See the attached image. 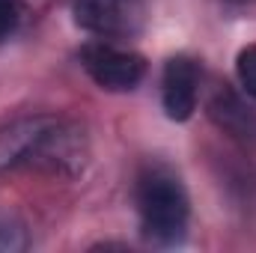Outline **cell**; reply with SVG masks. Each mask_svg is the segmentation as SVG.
Listing matches in <instances>:
<instances>
[{"label": "cell", "mask_w": 256, "mask_h": 253, "mask_svg": "<svg viewBox=\"0 0 256 253\" xmlns=\"http://www.w3.org/2000/svg\"><path fill=\"white\" fill-rule=\"evenodd\" d=\"M236 78H238V86L242 92L256 102V45H248L238 51L236 57Z\"/></svg>", "instance_id": "cell-8"}, {"label": "cell", "mask_w": 256, "mask_h": 253, "mask_svg": "<svg viewBox=\"0 0 256 253\" xmlns=\"http://www.w3.org/2000/svg\"><path fill=\"white\" fill-rule=\"evenodd\" d=\"M134 202L143 236L158 248H176L185 242L191 220V200L182 179L164 164H146L137 173Z\"/></svg>", "instance_id": "cell-2"}, {"label": "cell", "mask_w": 256, "mask_h": 253, "mask_svg": "<svg viewBox=\"0 0 256 253\" xmlns=\"http://www.w3.org/2000/svg\"><path fill=\"white\" fill-rule=\"evenodd\" d=\"M27 244V226L12 214H0V253H21Z\"/></svg>", "instance_id": "cell-7"}, {"label": "cell", "mask_w": 256, "mask_h": 253, "mask_svg": "<svg viewBox=\"0 0 256 253\" xmlns=\"http://www.w3.org/2000/svg\"><path fill=\"white\" fill-rule=\"evenodd\" d=\"M74 24L96 39L122 42L143 30L146 0H72Z\"/></svg>", "instance_id": "cell-4"}, {"label": "cell", "mask_w": 256, "mask_h": 253, "mask_svg": "<svg viewBox=\"0 0 256 253\" xmlns=\"http://www.w3.org/2000/svg\"><path fill=\"white\" fill-rule=\"evenodd\" d=\"M21 21V0H0V42H6Z\"/></svg>", "instance_id": "cell-9"}, {"label": "cell", "mask_w": 256, "mask_h": 253, "mask_svg": "<svg viewBox=\"0 0 256 253\" xmlns=\"http://www.w3.org/2000/svg\"><path fill=\"white\" fill-rule=\"evenodd\" d=\"M86 134L66 116L30 114L0 128V173L78 176L86 167Z\"/></svg>", "instance_id": "cell-1"}, {"label": "cell", "mask_w": 256, "mask_h": 253, "mask_svg": "<svg viewBox=\"0 0 256 253\" xmlns=\"http://www.w3.org/2000/svg\"><path fill=\"white\" fill-rule=\"evenodd\" d=\"M206 114L224 134L242 143H256V108L248 102L244 92H236L232 86L220 84L212 90L206 102Z\"/></svg>", "instance_id": "cell-6"}, {"label": "cell", "mask_w": 256, "mask_h": 253, "mask_svg": "<svg viewBox=\"0 0 256 253\" xmlns=\"http://www.w3.org/2000/svg\"><path fill=\"white\" fill-rule=\"evenodd\" d=\"M224 3H232V6H250L256 0H224Z\"/></svg>", "instance_id": "cell-10"}, {"label": "cell", "mask_w": 256, "mask_h": 253, "mask_svg": "<svg viewBox=\"0 0 256 253\" xmlns=\"http://www.w3.org/2000/svg\"><path fill=\"white\" fill-rule=\"evenodd\" d=\"M80 66L90 80L108 92H131L146 78V60L120 42L92 39L80 48Z\"/></svg>", "instance_id": "cell-3"}, {"label": "cell", "mask_w": 256, "mask_h": 253, "mask_svg": "<svg viewBox=\"0 0 256 253\" xmlns=\"http://www.w3.org/2000/svg\"><path fill=\"white\" fill-rule=\"evenodd\" d=\"M200 80L202 72L194 57H170L161 72V108L167 120L173 122H188L200 102Z\"/></svg>", "instance_id": "cell-5"}]
</instances>
